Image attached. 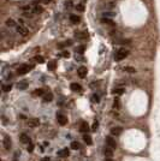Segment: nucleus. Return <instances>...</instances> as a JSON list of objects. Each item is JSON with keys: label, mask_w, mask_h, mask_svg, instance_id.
I'll list each match as a JSON object with an SVG mask.
<instances>
[{"label": "nucleus", "mask_w": 160, "mask_h": 161, "mask_svg": "<svg viewBox=\"0 0 160 161\" xmlns=\"http://www.w3.org/2000/svg\"><path fill=\"white\" fill-rule=\"evenodd\" d=\"M70 22L73 23V24H77V23L81 22V17L77 16V14H71V16H70Z\"/></svg>", "instance_id": "15"}, {"label": "nucleus", "mask_w": 160, "mask_h": 161, "mask_svg": "<svg viewBox=\"0 0 160 161\" xmlns=\"http://www.w3.org/2000/svg\"><path fill=\"white\" fill-rule=\"evenodd\" d=\"M41 161H51V159L48 158V156H45V158H42Z\"/></svg>", "instance_id": "38"}, {"label": "nucleus", "mask_w": 160, "mask_h": 161, "mask_svg": "<svg viewBox=\"0 0 160 161\" xmlns=\"http://www.w3.org/2000/svg\"><path fill=\"white\" fill-rule=\"evenodd\" d=\"M92 101L93 102H99L100 101V100H99V95H93V96H92Z\"/></svg>", "instance_id": "33"}, {"label": "nucleus", "mask_w": 160, "mask_h": 161, "mask_svg": "<svg viewBox=\"0 0 160 161\" xmlns=\"http://www.w3.org/2000/svg\"><path fill=\"white\" fill-rule=\"evenodd\" d=\"M14 161H16V160H14Z\"/></svg>", "instance_id": "41"}, {"label": "nucleus", "mask_w": 160, "mask_h": 161, "mask_svg": "<svg viewBox=\"0 0 160 161\" xmlns=\"http://www.w3.org/2000/svg\"><path fill=\"white\" fill-rule=\"evenodd\" d=\"M101 23L107 24V25H113V24H115V22L112 21V19H110V18H107V17H102V18H101Z\"/></svg>", "instance_id": "18"}, {"label": "nucleus", "mask_w": 160, "mask_h": 161, "mask_svg": "<svg viewBox=\"0 0 160 161\" xmlns=\"http://www.w3.org/2000/svg\"><path fill=\"white\" fill-rule=\"evenodd\" d=\"M33 94L36 95V96H43L45 95V90L43 89H35V91Z\"/></svg>", "instance_id": "23"}, {"label": "nucleus", "mask_w": 160, "mask_h": 161, "mask_svg": "<svg viewBox=\"0 0 160 161\" xmlns=\"http://www.w3.org/2000/svg\"><path fill=\"white\" fill-rule=\"evenodd\" d=\"M40 125V120L37 119V118H32V119L28 120V126L29 127H37V126Z\"/></svg>", "instance_id": "7"}, {"label": "nucleus", "mask_w": 160, "mask_h": 161, "mask_svg": "<svg viewBox=\"0 0 160 161\" xmlns=\"http://www.w3.org/2000/svg\"><path fill=\"white\" fill-rule=\"evenodd\" d=\"M33 67H34V65H28V64H23V65H21V66L18 67L17 74H18V75H25V74H28V72H29L30 70H32Z\"/></svg>", "instance_id": "2"}, {"label": "nucleus", "mask_w": 160, "mask_h": 161, "mask_svg": "<svg viewBox=\"0 0 160 161\" xmlns=\"http://www.w3.org/2000/svg\"><path fill=\"white\" fill-rule=\"evenodd\" d=\"M97 126H99V123H97V122H94V124H93V126H92V130H93V131H96V130H97Z\"/></svg>", "instance_id": "35"}, {"label": "nucleus", "mask_w": 160, "mask_h": 161, "mask_svg": "<svg viewBox=\"0 0 160 161\" xmlns=\"http://www.w3.org/2000/svg\"><path fill=\"white\" fill-rule=\"evenodd\" d=\"M113 16H116V13H113V12H105L104 13V17H113Z\"/></svg>", "instance_id": "32"}, {"label": "nucleus", "mask_w": 160, "mask_h": 161, "mask_svg": "<svg viewBox=\"0 0 160 161\" xmlns=\"http://www.w3.org/2000/svg\"><path fill=\"white\" fill-rule=\"evenodd\" d=\"M129 55V51L125 48H120L118 49L117 52H116V55H115V59L117 60V61H120V60L125 59L126 57Z\"/></svg>", "instance_id": "1"}, {"label": "nucleus", "mask_w": 160, "mask_h": 161, "mask_svg": "<svg viewBox=\"0 0 160 161\" xmlns=\"http://www.w3.org/2000/svg\"><path fill=\"white\" fill-rule=\"evenodd\" d=\"M84 49H86V48H84V46H78V47L76 48V52L80 53V54H82V53L84 52Z\"/></svg>", "instance_id": "30"}, {"label": "nucleus", "mask_w": 160, "mask_h": 161, "mask_svg": "<svg viewBox=\"0 0 160 161\" xmlns=\"http://www.w3.org/2000/svg\"><path fill=\"white\" fill-rule=\"evenodd\" d=\"M83 141L86 142V143L88 144V146H90L92 143H93V141H92V137L89 136V135H87V133H84V136H83Z\"/></svg>", "instance_id": "22"}, {"label": "nucleus", "mask_w": 160, "mask_h": 161, "mask_svg": "<svg viewBox=\"0 0 160 161\" xmlns=\"http://www.w3.org/2000/svg\"><path fill=\"white\" fill-rule=\"evenodd\" d=\"M6 27H10V28H13V27H17V24H16V22H14V19H12V18H9L6 21Z\"/></svg>", "instance_id": "19"}, {"label": "nucleus", "mask_w": 160, "mask_h": 161, "mask_svg": "<svg viewBox=\"0 0 160 161\" xmlns=\"http://www.w3.org/2000/svg\"><path fill=\"white\" fill-rule=\"evenodd\" d=\"M122 131H123V129L122 127H119V126H117V127H112L111 129V136H115V137L119 136V135L122 133Z\"/></svg>", "instance_id": "11"}, {"label": "nucleus", "mask_w": 160, "mask_h": 161, "mask_svg": "<svg viewBox=\"0 0 160 161\" xmlns=\"http://www.w3.org/2000/svg\"><path fill=\"white\" fill-rule=\"evenodd\" d=\"M123 93H124V89H123V88H117V89L113 90V94L115 95H122Z\"/></svg>", "instance_id": "27"}, {"label": "nucleus", "mask_w": 160, "mask_h": 161, "mask_svg": "<svg viewBox=\"0 0 160 161\" xmlns=\"http://www.w3.org/2000/svg\"><path fill=\"white\" fill-rule=\"evenodd\" d=\"M21 142L22 143H25V144H29L32 141H30V138H29V136L27 133H22L21 135Z\"/></svg>", "instance_id": "16"}, {"label": "nucleus", "mask_w": 160, "mask_h": 161, "mask_svg": "<svg viewBox=\"0 0 160 161\" xmlns=\"http://www.w3.org/2000/svg\"><path fill=\"white\" fill-rule=\"evenodd\" d=\"M70 148L71 149H73V150H78L81 148V146H80V143L77 142V141H73V142H71V146H70Z\"/></svg>", "instance_id": "20"}, {"label": "nucleus", "mask_w": 160, "mask_h": 161, "mask_svg": "<svg viewBox=\"0 0 160 161\" xmlns=\"http://www.w3.org/2000/svg\"><path fill=\"white\" fill-rule=\"evenodd\" d=\"M104 154L106 158H113V149H112L111 147H106L105 148V150H104Z\"/></svg>", "instance_id": "13"}, {"label": "nucleus", "mask_w": 160, "mask_h": 161, "mask_svg": "<svg viewBox=\"0 0 160 161\" xmlns=\"http://www.w3.org/2000/svg\"><path fill=\"white\" fill-rule=\"evenodd\" d=\"M3 144H4V149H5V150H10L11 146H12V142H11V138H10V137H9V136H5Z\"/></svg>", "instance_id": "6"}, {"label": "nucleus", "mask_w": 160, "mask_h": 161, "mask_svg": "<svg viewBox=\"0 0 160 161\" xmlns=\"http://www.w3.org/2000/svg\"><path fill=\"white\" fill-rule=\"evenodd\" d=\"M16 29H17V33L19 34V35H22V36H27V35H28V29L25 28L24 25L18 24L17 27H16Z\"/></svg>", "instance_id": "5"}, {"label": "nucleus", "mask_w": 160, "mask_h": 161, "mask_svg": "<svg viewBox=\"0 0 160 161\" xmlns=\"http://www.w3.org/2000/svg\"><path fill=\"white\" fill-rule=\"evenodd\" d=\"M12 89V84H4L3 85V91L4 93H9Z\"/></svg>", "instance_id": "25"}, {"label": "nucleus", "mask_w": 160, "mask_h": 161, "mask_svg": "<svg viewBox=\"0 0 160 161\" xmlns=\"http://www.w3.org/2000/svg\"><path fill=\"white\" fill-rule=\"evenodd\" d=\"M105 161H113V160H112V158H107V159H106Z\"/></svg>", "instance_id": "40"}, {"label": "nucleus", "mask_w": 160, "mask_h": 161, "mask_svg": "<svg viewBox=\"0 0 160 161\" xmlns=\"http://www.w3.org/2000/svg\"><path fill=\"white\" fill-rule=\"evenodd\" d=\"M124 71H128V72H130V74L136 72V70L134 69V67H131V66H125V67H124Z\"/></svg>", "instance_id": "29"}, {"label": "nucleus", "mask_w": 160, "mask_h": 161, "mask_svg": "<svg viewBox=\"0 0 160 161\" xmlns=\"http://www.w3.org/2000/svg\"><path fill=\"white\" fill-rule=\"evenodd\" d=\"M89 130H90V127H89V125H88L87 122H82V123H81V125H80V131H81V132L87 133Z\"/></svg>", "instance_id": "8"}, {"label": "nucleus", "mask_w": 160, "mask_h": 161, "mask_svg": "<svg viewBox=\"0 0 160 161\" xmlns=\"http://www.w3.org/2000/svg\"><path fill=\"white\" fill-rule=\"evenodd\" d=\"M69 154H70V151H69V149H67V148L60 149V150L58 151V156H59V158H62V159L67 158V156H69Z\"/></svg>", "instance_id": "10"}, {"label": "nucleus", "mask_w": 160, "mask_h": 161, "mask_svg": "<svg viewBox=\"0 0 160 161\" xmlns=\"http://www.w3.org/2000/svg\"><path fill=\"white\" fill-rule=\"evenodd\" d=\"M70 89L72 91H75V93H81V91H82V87H81V84H78V83H71Z\"/></svg>", "instance_id": "12"}, {"label": "nucleus", "mask_w": 160, "mask_h": 161, "mask_svg": "<svg viewBox=\"0 0 160 161\" xmlns=\"http://www.w3.org/2000/svg\"><path fill=\"white\" fill-rule=\"evenodd\" d=\"M105 141H106V144H107L108 147H111L112 149H116V148H117V142H116V140L112 136H107Z\"/></svg>", "instance_id": "4"}, {"label": "nucleus", "mask_w": 160, "mask_h": 161, "mask_svg": "<svg viewBox=\"0 0 160 161\" xmlns=\"http://www.w3.org/2000/svg\"><path fill=\"white\" fill-rule=\"evenodd\" d=\"M34 148H35V146L32 143V142H30V143L28 144V148H27V150H28L29 153H33V150H34Z\"/></svg>", "instance_id": "31"}, {"label": "nucleus", "mask_w": 160, "mask_h": 161, "mask_svg": "<svg viewBox=\"0 0 160 161\" xmlns=\"http://www.w3.org/2000/svg\"><path fill=\"white\" fill-rule=\"evenodd\" d=\"M57 122H58L59 125L64 126L67 124V118H66V116H64L63 113H58L57 114Z\"/></svg>", "instance_id": "3"}, {"label": "nucleus", "mask_w": 160, "mask_h": 161, "mask_svg": "<svg viewBox=\"0 0 160 161\" xmlns=\"http://www.w3.org/2000/svg\"><path fill=\"white\" fill-rule=\"evenodd\" d=\"M33 60H34L35 63H39V64H42L43 61H45V59H43V58H42L41 55H36V57H34V58H33Z\"/></svg>", "instance_id": "24"}, {"label": "nucleus", "mask_w": 160, "mask_h": 161, "mask_svg": "<svg viewBox=\"0 0 160 161\" xmlns=\"http://www.w3.org/2000/svg\"><path fill=\"white\" fill-rule=\"evenodd\" d=\"M87 67L86 66H81V67H78V70H77V75L80 76L81 78H84L86 76H87Z\"/></svg>", "instance_id": "9"}, {"label": "nucleus", "mask_w": 160, "mask_h": 161, "mask_svg": "<svg viewBox=\"0 0 160 161\" xmlns=\"http://www.w3.org/2000/svg\"><path fill=\"white\" fill-rule=\"evenodd\" d=\"M62 55H63L64 58H69V57H70V53L67 52V51H64V52L62 53Z\"/></svg>", "instance_id": "36"}, {"label": "nucleus", "mask_w": 160, "mask_h": 161, "mask_svg": "<svg viewBox=\"0 0 160 161\" xmlns=\"http://www.w3.org/2000/svg\"><path fill=\"white\" fill-rule=\"evenodd\" d=\"M75 36H76L77 39H86V37L88 36V34L87 33H82V34H81V33H77Z\"/></svg>", "instance_id": "28"}, {"label": "nucleus", "mask_w": 160, "mask_h": 161, "mask_svg": "<svg viewBox=\"0 0 160 161\" xmlns=\"http://www.w3.org/2000/svg\"><path fill=\"white\" fill-rule=\"evenodd\" d=\"M113 106H115V107H117V108L119 107V101H118V99H116V100H115V105H113Z\"/></svg>", "instance_id": "37"}, {"label": "nucleus", "mask_w": 160, "mask_h": 161, "mask_svg": "<svg viewBox=\"0 0 160 161\" xmlns=\"http://www.w3.org/2000/svg\"><path fill=\"white\" fill-rule=\"evenodd\" d=\"M53 100V94L52 93H45L43 95V101L45 102H51Z\"/></svg>", "instance_id": "17"}, {"label": "nucleus", "mask_w": 160, "mask_h": 161, "mask_svg": "<svg viewBox=\"0 0 160 161\" xmlns=\"http://www.w3.org/2000/svg\"><path fill=\"white\" fill-rule=\"evenodd\" d=\"M47 67H48V70L49 71H54L56 70V67H57V63L56 61H48V65H47Z\"/></svg>", "instance_id": "21"}, {"label": "nucleus", "mask_w": 160, "mask_h": 161, "mask_svg": "<svg viewBox=\"0 0 160 161\" xmlns=\"http://www.w3.org/2000/svg\"><path fill=\"white\" fill-rule=\"evenodd\" d=\"M76 10H77V11H83V10H84V5H83V4H80V5H77V6H76Z\"/></svg>", "instance_id": "34"}, {"label": "nucleus", "mask_w": 160, "mask_h": 161, "mask_svg": "<svg viewBox=\"0 0 160 161\" xmlns=\"http://www.w3.org/2000/svg\"><path fill=\"white\" fill-rule=\"evenodd\" d=\"M42 12V7L41 6H37V5H35L33 7V13H41Z\"/></svg>", "instance_id": "26"}, {"label": "nucleus", "mask_w": 160, "mask_h": 161, "mask_svg": "<svg viewBox=\"0 0 160 161\" xmlns=\"http://www.w3.org/2000/svg\"><path fill=\"white\" fill-rule=\"evenodd\" d=\"M17 88L19 90H25V89L28 88V82H27V81H21V82L17 84Z\"/></svg>", "instance_id": "14"}, {"label": "nucleus", "mask_w": 160, "mask_h": 161, "mask_svg": "<svg viewBox=\"0 0 160 161\" xmlns=\"http://www.w3.org/2000/svg\"><path fill=\"white\" fill-rule=\"evenodd\" d=\"M51 1H52V0H42L41 3H42V4H49Z\"/></svg>", "instance_id": "39"}]
</instances>
